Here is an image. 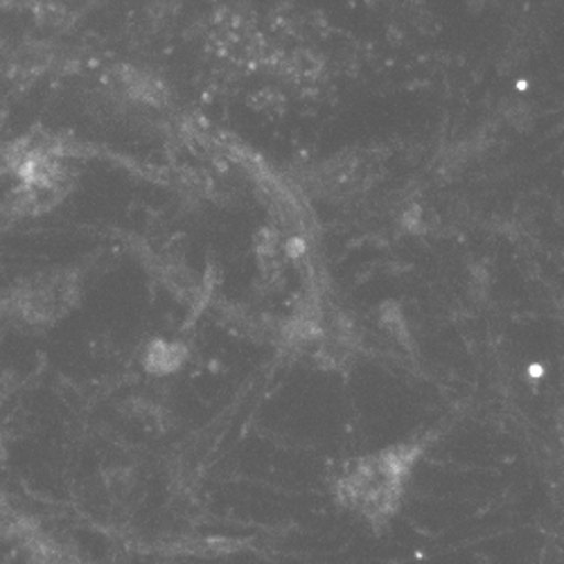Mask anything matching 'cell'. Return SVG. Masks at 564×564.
Listing matches in <instances>:
<instances>
[{
  "mask_svg": "<svg viewBox=\"0 0 564 564\" xmlns=\"http://www.w3.org/2000/svg\"><path fill=\"white\" fill-rule=\"evenodd\" d=\"M77 285L70 275H39L14 292V312L28 323H53L75 303Z\"/></svg>",
  "mask_w": 564,
  "mask_h": 564,
  "instance_id": "cell-2",
  "label": "cell"
},
{
  "mask_svg": "<svg viewBox=\"0 0 564 564\" xmlns=\"http://www.w3.org/2000/svg\"><path fill=\"white\" fill-rule=\"evenodd\" d=\"M420 441H402L348 463L335 484L339 503L375 529L391 524L400 510L413 467L422 456Z\"/></svg>",
  "mask_w": 564,
  "mask_h": 564,
  "instance_id": "cell-1",
  "label": "cell"
}]
</instances>
